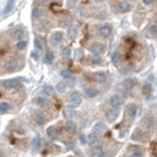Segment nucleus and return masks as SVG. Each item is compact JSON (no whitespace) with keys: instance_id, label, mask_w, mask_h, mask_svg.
I'll return each instance as SVG.
<instances>
[{"instance_id":"nucleus-1","label":"nucleus","mask_w":157,"mask_h":157,"mask_svg":"<svg viewBox=\"0 0 157 157\" xmlns=\"http://www.w3.org/2000/svg\"><path fill=\"white\" fill-rule=\"evenodd\" d=\"M3 86L6 89H17L21 87V81L19 79H9L3 81Z\"/></svg>"},{"instance_id":"nucleus-2","label":"nucleus","mask_w":157,"mask_h":157,"mask_svg":"<svg viewBox=\"0 0 157 157\" xmlns=\"http://www.w3.org/2000/svg\"><path fill=\"white\" fill-rule=\"evenodd\" d=\"M89 51H91V53H93L95 57H99L100 54H103L105 52V46L100 42H94L89 46Z\"/></svg>"},{"instance_id":"nucleus-3","label":"nucleus","mask_w":157,"mask_h":157,"mask_svg":"<svg viewBox=\"0 0 157 157\" xmlns=\"http://www.w3.org/2000/svg\"><path fill=\"white\" fill-rule=\"evenodd\" d=\"M18 68V60L17 59H15V58H9L5 60V63H4V69L6 70V72L9 73H12L15 72Z\"/></svg>"},{"instance_id":"nucleus-4","label":"nucleus","mask_w":157,"mask_h":157,"mask_svg":"<svg viewBox=\"0 0 157 157\" xmlns=\"http://www.w3.org/2000/svg\"><path fill=\"white\" fill-rule=\"evenodd\" d=\"M81 103H82V98L78 92H73L69 95V104L72 108H78L81 105Z\"/></svg>"},{"instance_id":"nucleus-5","label":"nucleus","mask_w":157,"mask_h":157,"mask_svg":"<svg viewBox=\"0 0 157 157\" xmlns=\"http://www.w3.org/2000/svg\"><path fill=\"white\" fill-rule=\"evenodd\" d=\"M119 116H120V109H114V108L109 109L105 114V117L109 122H114V121H116Z\"/></svg>"},{"instance_id":"nucleus-6","label":"nucleus","mask_w":157,"mask_h":157,"mask_svg":"<svg viewBox=\"0 0 157 157\" xmlns=\"http://www.w3.org/2000/svg\"><path fill=\"white\" fill-rule=\"evenodd\" d=\"M63 40V33L62 32H54L51 38H50V42H51L52 46H57V45Z\"/></svg>"},{"instance_id":"nucleus-7","label":"nucleus","mask_w":157,"mask_h":157,"mask_svg":"<svg viewBox=\"0 0 157 157\" xmlns=\"http://www.w3.org/2000/svg\"><path fill=\"white\" fill-rule=\"evenodd\" d=\"M116 6H117V10H119V11L122 12V13H126V12L131 11V9H132V5H131L128 1H126V0L119 1L117 4H116Z\"/></svg>"},{"instance_id":"nucleus-8","label":"nucleus","mask_w":157,"mask_h":157,"mask_svg":"<svg viewBox=\"0 0 157 157\" xmlns=\"http://www.w3.org/2000/svg\"><path fill=\"white\" fill-rule=\"evenodd\" d=\"M110 105H111V108H114V109H119L121 105H122V98L120 97L119 94H114L113 97L110 98Z\"/></svg>"},{"instance_id":"nucleus-9","label":"nucleus","mask_w":157,"mask_h":157,"mask_svg":"<svg viewBox=\"0 0 157 157\" xmlns=\"http://www.w3.org/2000/svg\"><path fill=\"white\" fill-rule=\"evenodd\" d=\"M136 113H138V106H136L135 104H129L127 106V116L131 119V120H134L135 116H136Z\"/></svg>"},{"instance_id":"nucleus-10","label":"nucleus","mask_w":157,"mask_h":157,"mask_svg":"<svg viewBox=\"0 0 157 157\" xmlns=\"http://www.w3.org/2000/svg\"><path fill=\"white\" fill-rule=\"evenodd\" d=\"M111 32H113V28H111L110 26H108V24H105V26H102L99 28L98 30V33L100 36H103V38H108L111 35Z\"/></svg>"},{"instance_id":"nucleus-11","label":"nucleus","mask_w":157,"mask_h":157,"mask_svg":"<svg viewBox=\"0 0 157 157\" xmlns=\"http://www.w3.org/2000/svg\"><path fill=\"white\" fill-rule=\"evenodd\" d=\"M13 9H15V1H13V0H9V1L6 3V6L4 7L3 12H1L3 17H6L10 12H12V11H13Z\"/></svg>"},{"instance_id":"nucleus-12","label":"nucleus","mask_w":157,"mask_h":157,"mask_svg":"<svg viewBox=\"0 0 157 157\" xmlns=\"http://www.w3.org/2000/svg\"><path fill=\"white\" fill-rule=\"evenodd\" d=\"M93 79H94V81H97V82L103 83L106 81V79H108V74L105 72H97V73H94Z\"/></svg>"},{"instance_id":"nucleus-13","label":"nucleus","mask_w":157,"mask_h":157,"mask_svg":"<svg viewBox=\"0 0 157 157\" xmlns=\"http://www.w3.org/2000/svg\"><path fill=\"white\" fill-rule=\"evenodd\" d=\"M91 156L92 157H105V151L102 146H94V148H92Z\"/></svg>"},{"instance_id":"nucleus-14","label":"nucleus","mask_w":157,"mask_h":157,"mask_svg":"<svg viewBox=\"0 0 157 157\" xmlns=\"http://www.w3.org/2000/svg\"><path fill=\"white\" fill-rule=\"evenodd\" d=\"M34 121H35V122H36L39 126H42V125H45V122H46V117L44 116L42 113L38 111V113L34 114Z\"/></svg>"},{"instance_id":"nucleus-15","label":"nucleus","mask_w":157,"mask_h":157,"mask_svg":"<svg viewBox=\"0 0 157 157\" xmlns=\"http://www.w3.org/2000/svg\"><path fill=\"white\" fill-rule=\"evenodd\" d=\"M23 29H21V28H15V29H12L11 32H10V35H11V38L12 39H15V40H19L22 36H23Z\"/></svg>"},{"instance_id":"nucleus-16","label":"nucleus","mask_w":157,"mask_h":157,"mask_svg":"<svg viewBox=\"0 0 157 157\" xmlns=\"http://www.w3.org/2000/svg\"><path fill=\"white\" fill-rule=\"evenodd\" d=\"M41 148V139L39 135H35L32 140V150L33 151H39Z\"/></svg>"},{"instance_id":"nucleus-17","label":"nucleus","mask_w":157,"mask_h":157,"mask_svg":"<svg viewBox=\"0 0 157 157\" xmlns=\"http://www.w3.org/2000/svg\"><path fill=\"white\" fill-rule=\"evenodd\" d=\"M76 129H78V127L73 121H68V122L65 123V131H67L69 134H74L75 132H76Z\"/></svg>"},{"instance_id":"nucleus-18","label":"nucleus","mask_w":157,"mask_h":157,"mask_svg":"<svg viewBox=\"0 0 157 157\" xmlns=\"http://www.w3.org/2000/svg\"><path fill=\"white\" fill-rule=\"evenodd\" d=\"M85 94H86V97H88V98L97 97V95H98V89L94 88V87H87V88H85Z\"/></svg>"},{"instance_id":"nucleus-19","label":"nucleus","mask_w":157,"mask_h":157,"mask_svg":"<svg viewBox=\"0 0 157 157\" xmlns=\"http://www.w3.org/2000/svg\"><path fill=\"white\" fill-rule=\"evenodd\" d=\"M47 135L50 136V139H52V140L57 139L58 135H59L58 129L56 128V127H48V128H47Z\"/></svg>"},{"instance_id":"nucleus-20","label":"nucleus","mask_w":157,"mask_h":157,"mask_svg":"<svg viewBox=\"0 0 157 157\" xmlns=\"http://www.w3.org/2000/svg\"><path fill=\"white\" fill-rule=\"evenodd\" d=\"M105 129H106V126L103 122H97L93 126V132H94V133H97V134L103 133Z\"/></svg>"},{"instance_id":"nucleus-21","label":"nucleus","mask_w":157,"mask_h":157,"mask_svg":"<svg viewBox=\"0 0 157 157\" xmlns=\"http://www.w3.org/2000/svg\"><path fill=\"white\" fill-rule=\"evenodd\" d=\"M10 109H11V105H10L9 102H5V100H3V102L0 103V113H1V114L9 113Z\"/></svg>"},{"instance_id":"nucleus-22","label":"nucleus","mask_w":157,"mask_h":157,"mask_svg":"<svg viewBox=\"0 0 157 157\" xmlns=\"http://www.w3.org/2000/svg\"><path fill=\"white\" fill-rule=\"evenodd\" d=\"M33 103L39 105V106H46L48 102H47V99L44 98V97H36V98L33 99Z\"/></svg>"},{"instance_id":"nucleus-23","label":"nucleus","mask_w":157,"mask_h":157,"mask_svg":"<svg viewBox=\"0 0 157 157\" xmlns=\"http://www.w3.org/2000/svg\"><path fill=\"white\" fill-rule=\"evenodd\" d=\"M135 82H136L135 79H127V80L123 81V87L127 88V89H131L132 87H134Z\"/></svg>"},{"instance_id":"nucleus-24","label":"nucleus","mask_w":157,"mask_h":157,"mask_svg":"<svg viewBox=\"0 0 157 157\" xmlns=\"http://www.w3.org/2000/svg\"><path fill=\"white\" fill-rule=\"evenodd\" d=\"M60 76H62L63 79H65V80H73L74 78H73V74L69 72L68 69H63L62 72H60ZM75 80V79H74Z\"/></svg>"},{"instance_id":"nucleus-25","label":"nucleus","mask_w":157,"mask_h":157,"mask_svg":"<svg viewBox=\"0 0 157 157\" xmlns=\"http://www.w3.org/2000/svg\"><path fill=\"white\" fill-rule=\"evenodd\" d=\"M111 62H113V64L115 65H119L120 62H121V56L119 52H114L113 54H111Z\"/></svg>"},{"instance_id":"nucleus-26","label":"nucleus","mask_w":157,"mask_h":157,"mask_svg":"<svg viewBox=\"0 0 157 157\" xmlns=\"http://www.w3.org/2000/svg\"><path fill=\"white\" fill-rule=\"evenodd\" d=\"M143 138H144V134L141 133V132H140L139 129H135V131L133 132V134H132V139H133V140H135V141L141 140Z\"/></svg>"},{"instance_id":"nucleus-27","label":"nucleus","mask_w":157,"mask_h":157,"mask_svg":"<svg viewBox=\"0 0 157 157\" xmlns=\"http://www.w3.org/2000/svg\"><path fill=\"white\" fill-rule=\"evenodd\" d=\"M44 60H45V63L46 64H52V62L54 60V54L52 52H47L46 54H45Z\"/></svg>"},{"instance_id":"nucleus-28","label":"nucleus","mask_w":157,"mask_h":157,"mask_svg":"<svg viewBox=\"0 0 157 157\" xmlns=\"http://www.w3.org/2000/svg\"><path fill=\"white\" fill-rule=\"evenodd\" d=\"M98 140H99V135L97 133H94V132H92L89 135H88V141L91 144H95V143H98Z\"/></svg>"},{"instance_id":"nucleus-29","label":"nucleus","mask_w":157,"mask_h":157,"mask_svg":"<svg viewBox=\"0 0 157 157\" xmlns=\"http://www.w3.org/2000/svg\"><path fill=\"white\" fill-rule=\"evenodd\" d=\"M78 33H79V30H78V27L76 26H72L69 29V36L70 38H76L78 36Z\"/></svg>"},{"instance_id":"nucleus-30","label":"nucleus","mask_w":157,"mask_h":157,"mask_svg":"<svg viewBox=\"0 0 157 157\" xmlns=\"http://www.w3.org/2000/svg\"><path fill=\"white\" fill-rule=\"evenodd\" d=\"M148 32L151 36H157V26L156 24H151V26L148 28Z\"/></svg>"},{"instance_id":"nucleus-31","label":"nucleus","mask_w":157,"mask_h":157,"mask_svg":"<svg viewBox=\"0 0 157 157\" xmlns=\"http://www.w3.org/2000/svg\"><path fill=\"white\" fill-rule=\"evenodd\" d=\"M42 91L46 95H53L54 94V88L51 87V86H45V87L42 88Z\"/></svg>"},{"instance_id":"nucleus-32","label":"nucleus","mask_w":157,"mask_h":157,"mask_svg":"<svg viewBox=\"0 0 157 157\" xmlns=\"http://www.w3.org/2000/svg\"><path fill=\"white\" fill-rule=\"evenodd\" d=\"M141 91H143L144 94H150L151 92H152V87H151L150 83H145L143 87H141Z\"/></svg>"},{"instance_id":"nucleus-33","label":"nucleus","mask_w":157,"mask_h":157,"mask_svg":"<svg viewBox=\"0 0 157 157\" xmlns=\"http://www.w3.org/2000/svg\"><path fill=\"white\" fill-rule=\"evenodd\" d=\"M27 47V41H24V40H21V41H18L16 44V48L19 50V51H22V50H24Z\"/></svg>"},{"instance_id":"nucleus-34","label":"nucleus","mask_w":157,"mask_h":157,"mask_svg":"<svg viewBox=\"0 0 157 157\" xmlns=\"http://www.w3.org/2000/svg\"><path fill=\"white\" fill-rule=\"evenodd\" d=\"M65 89H67V85H65L64 82H58L57 83V91L59 93H64Z\"/></svg>"},{"instance_id":"nucleus-35","label":"nucleus","mask_w":157,"mask_h":157,"mask_svg":"<svg viewBox=\"0 0 157 157\" xmlns=\"http://www.w3.org/2000/svg\"><path fill=\"white\" fill-rule=\"evenodd\" d=\"M63 115H64V117H68V119H70L72 116L74 115V113H73V109H70V108H65L64 110H63Z\"/></svg>"},{"instance_id":"nucleus-36","label":"nucleus","mask_w":157,"mask_h":157,"mask_svg":"<svg viewBox=\"0 0 157 157\" xmlns=\"http://www.w3.org/2000/svg\"><path fill=\"white\" fill-rule=\"evenodd\" d=\"M34 45H35V47H36L38 50H42V45H41V41H40L39 38L34 39Z\"/></svg>"},{"instance_id":"nucleus-37","label":"nucleus","mask_w":157,"mask_h":157,"mask_svg":"<svg viewBox=\"0 0 157 157\" xmlns=\"http://www.w3.org/2000/svg\"><path fill=\"white\" fill-rule=\"evenodd\" d=\"M144 125H146L149 128H150V127H152V126H154V123H152V119H150V117H145V119H144Z\"/></svg>"},{"instance_id":"nucleus-38","label":"nucleus","mask_w":157,"mask_h":157,"mask_svg":"<svg viewBox=\"0 0 157 157\" xmlns=\"http://www.w3.org/2000/svg\"><path fill=\"white\" fill-rule=\"evenodd\" d=\"M32 15H33V17H34V18H38V17L40 16V10H39V9H36V7H35V9L33 10V12H32Z\"/></svg>"},{"instance_id":"nucleus-39","label":"nucleus","mask_w":157,"mask_h":157,"mask_svg":"<svg viewBox=\"0 0 157 157\" xmlns=\"http://www.w3.org/2000/svg\"><path fill=\"white\" fill-rule=\"evenodd\" d=\"M63 54L67 56V57H69V56L72 54V51H70V48H69V47H65V48L63 50Z\"/></svg>"},{"instance_id":"nucleus-40","label":"nucleus","mask_w":157,"mask_h":157,"mask_svg":"<svg viewBox=\"0 0 157 157\" xmlns=\"http://www.w3.org/2000/svg\"><path fill=\"white\" fill-rule=\"evenodd\" d=\"M91 62H92V64H100V59L97 58V57H92Z\"/></svg>"},{"instance_id":"nucleus-41","label":"nucleus","mask_w":157,"mask_h":157,"mask_svg":"<svg viewBox=\"0 0 157 157\" xmlns=\"http://www.w3.org/2000/svg\"><path fill=\"white\" fill-rule=\"evenodd\" d=\"M129 157H143V154H141V152H138V151H135V152L131 154Z\"/></svg>"},{"instance_id":"nucleus-42","label":"nucleus","mask_w":157,"mask_h":157,"mask_svg":"<svg viewBox=\"0 0 157 157\" xmlns=\"http://www.w3.org/2000/svg\"><path fill=\"white\" fill-rule=\"evenodd\" d=\"M80 140H81V141H80L81 144H86V143H87V140H86V136H85L83 134L80 135Z\"/></svg>"},{"instance_id":"nucleus-43","label":"nucleus","mask_w":157,"mask_h":157,"mask_svg":"<svg viewBox=\"0 0 157 157\" xmlns=\"http://www.w3.org/2000/svg\"><path fill=\"white\" fill-rule=\"evenodd\" d=\"M32 58H33V59H35V60H38V59H39V56H38V53L35 52V51H34V52H32Z\"/></svg>"},{"instance_id":"nucleus-44","label":"nucleus","mask_w":157,"mask_h":157,"mask_svg":"<svg viewBox=\"0 0 157 157\" xmlns=\"http://www.w3.org/2000/svg\"><path fill=\"white\" fill-rule=\"evenodd\" d=\"M144 4L145 5H152L154 1H152V0H144Z\"/></svg>"},{"instance_id":"nucleus-45","label":"nucleus","mask_w":157,"mask_h":157,"mask_svg":"<svg viewBox=\"0 0 157 157\" xmlns=\"http://www.w3.org/2000/svg\"><path fill=\"white\" fill-rule=\"evenodd\" d=\"M0 155H1V157H5V154H4V151H1V154H0Z\"/></svg>"}]
</instances>
